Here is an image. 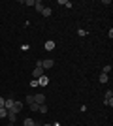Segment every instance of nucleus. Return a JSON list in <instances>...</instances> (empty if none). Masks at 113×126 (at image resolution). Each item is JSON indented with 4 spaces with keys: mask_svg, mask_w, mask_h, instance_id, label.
I'll use <instances>...</instances> for the list:
<instances>
[{
    "mask_svg": "<svg viewBox=\"0 0 113 126\" xmlns=\"http://www.w3.org/2000/svg\"><path fill=\"white\" fill-rule=\"evenodd\" d=\"M32 75H34V79L42 77V75H45V70H43V66H42V60H38V62H36V68H34Z\"/></svg>",
    "mask_w": 113,
    "mask_h": 126,
    "instance_id": "obj_1",
    "label": "nucleus"
},
{
    "mask_svg": "<svg viewBox=\"0 0 113 126\" xmlns=\"http://www.w3.org/2000/svg\"><path fill=\"white\" fill-rule=\"evenodd\" d=\"M104 104H106V105H109V107L113 105V92H111V89H109L108 92H106V98H104Z\"/></svg>",
    "mask_w": 113,
    "mask_h": 126,
    "instance_id": "obj_2",
    "label": "nucleus"
},
{
    "mask_svg": "<svg viewBox=\"0 0 113 126\" xmlns=\"http://www.w3.org/2000/svg\"><path fill=\"white\" fill-rule=\"evenodd\" d=\"M34 104H38V105L45 104V94H42V92H38V94H34Z\"/></svg>",
    "mask_w": 113,
    "mask_h": 126,
    "instance_id": "obj_3",
    "label": "nucleus"
},
{
    "mask_svg": "<svg viewBox=\"0 0 113 126\" xmlns=\"http://www.w3.org/2000/svg\"><path fill=\"white\" fill-rule=\"evenodd\" d=\"M42 66H43V70H49L55 66V60L53 58H45V60H42Z\"/></svg>",
    "mask_w": 113,
    "mask_h": 126,
    "instance_id": "obj_4",
    "label": "nucleus"
},
{
    "mask_svg": "<svg viewBox=\"0 0 113 126\" xmlns=\"http://www.w3.org/2000/svg\"><path fill=\"white\" fill-rule=\"evenodd\" d=\"M21 109H23V102H13V107H11V109L10 111H13V113H15V115H17V113H21Z\"/></svg>",
    "mask_w": 113,
    "mask_h": 126,
    "instance_id": "obj_5",
    "label": "nucleus"
},
{
    "mask_svg": "<svg viewBox=\"0 0 113 126\" xmlns=\"http://www.w3.org/2000/svg\"><path fill=\"white\" fill-rule=\"evenodd\" d=\"M13 102H15L13 98H6V100H4V107H6L8 111H10L11 107H13Z\"/></svg>",
    "mask_w": 113,
    "mask_h": 126,
    "instance_id": "obj_6",
    "label": "nucleus"
},
{
    "mask_svg": "<svg viewBox=\"0 0 113 126\" xmlns=\"http://www.w3.org/2000/svg\"><path fill=\"white\" fill-rule=\"evenodd\" d=\"M43 8H45V6H43V2L42 0H36V2H34V10L36 11H40V13H42V10Z\"/></svg>",
    "mask_w": 113,
    "mask_h": 126,
    "instance_id": "obj_7",
    "label": "nucleus"
},
{
    "mask_svg": "<svg viewBox=\"0 0 113 126\" xmlns=\"http://www.w3.org/2000/svg\"><path fill=\"white\" fill-rule=\"evenodd\" d=\"M47 83H49V77H47V75H42V77H38V85H42V87H45Z\"/></svg>",
    "mask_w": 113,
    "mask_h": 126,
    "instance_id": "obj_8",
    "label": "nucleus"
},
{
    "mask_svg": "<svg viewBox=\"0 0 113 126\" xmlns=\"http://www.w3.org/2000/svg\"><path fill=\"white\" fill-rule=\"evenodd\" d=\"M6 119L10 121V124H13V122H15V119H17V115L13 113V111H8V117H6Z\"/></svg>",
    "mask_w": 113,
    "mask_h": 126,
    "instance_id": "obj_9",
    "label": "nucleus"
},
{
    "mask_svg": "<svg viewBox=\"0 0 113 126\" xmlns=\"http://www.w3.org/2000/svg\"><path fill=\"white\" fill-rule=\"evenodd\" d=\"M43 47H45V51H51V49H55V42H51V40H49V42H45V45H43Z\"/></svg>",
    "mask_w": 113,
    "mask_h": 126,
    "instance_id": "obj_10",
    "label": "nucleus"
},
{
    "mask_svg": "<svg viewBox=\"0 0 113 126\" xmlns=\"http://www.w3.org/2000/svg\"><path fill=\"white\" fill-rule=\"evenodd\" d=\"M98 79H100V83H104V85H106V83H108V81H109L108 74H100V77H98Z\"/></svg>",
    "mask_w": 113,
    "mask_h": 126,
    "instance_id": "obj_11",
    "label": "nucleus"
},
{
    "mask_svg": "<svg viewBox=\"0 0 113 126\" xmlns=\"http://www.w3.org/2000/svg\"><path fill=\"white\" fill-rule=\"evenodd\" d=\"M60 6H64V8H74V4H72L70 0H60Z\"/></svg>",
    "mask_w": 113,
    "mask_h": 126,
    "instance_id": "obj_12",
    "label": "nucleus"
},
{
    "mask_svg": "<svg viewBox=\"0 0 113 126\" xmlns=\"http://www.w3.org/2000/svg\"><path fill=\"white\" fill-rule=\"evenodd\" d=\"M23 126H34V119H25V122H23Z\"/></svg>",
    "mask_w": 113,
    "mask_h": 126,
    "instance_id": "obj_13",
    "label": "nucleus"
},
{
    "mask_svg": "<svg viewBox=\"0 0 113 126\" xmlns=\"http://www.w3.org/2000/svg\"><path fill=\"white\" fill-rule=\"evenodd\" d=\"M8 117V109L6 107H0V119H6Z\"/></svg>",
    "mask_w": 113,
    "mask_h": 126,
    "instance_id": "obj_14",
    "label": "nucleus"
},
{
    "mask_svg": "<svg viewBox=\"0 0 113 126\" xmlns=\"http://www.w3.org/2000/svg\"><path fill=\"white\" fill-rule=\"evenodd\" d=\"M42 15L43 17H49V15H51V8H43V10H42Z\"/></svg>",
    "mask_w": 113,
    "mask_h": 126,
    "instance_id": "obj_15",
    "label": "nucleus"
},
{
    "mask_svg": "<svg viewBox=\"0 0 113 126\" xmlns=\"http://www.w3.org/2000/svg\"><path fill=\"white\" fill-rule=\"evenodd\" d=\"M38 111H40V113H47V105H45V104H42L40 107H38Z\"/></svg>",
    "mask_w": 113,
    "mask_h": 126,
    "instance_id": "obj_16",
    "label": "nucleus"
},
{
    "mask_svg": "<svg viewBox=\"0 0 113 126\" xmlns=\"http://www.w3.org/2000/svg\"><path fill=\"white\" fill-rule=\"evenodd\" d=\"M32 102H34V94H27V104L30 105Z\"/></svg>",
    "mask_w": 113,
    "mask_h": 126,
    "instance_id": "obj_17",
    "label": "nucleus"
},
{
    "mask_svg": "<svg viewBox=\"0 0 113 126\" xmlns=\"http://www.w3.org/2000/svg\"><path fill=\"white\" fill-rule=\"evenodd\" d=\"M38 107H40V105H38V104H34V102L30 104V111H38Z\"/></svg>",
    "mask_w": 113,
    "mask_h": 126,
    "instance_id": "obj_18",
    "label": "nucleus"
},
{
    "mask_svg": "<svg viewBox=\"0 0 113 126\" xmlns=\"http://www.w3.org/2000/svg\"><path fill=\"white\" fill-rule=\"evenodd\" d=\"M111 72V66H104V70H102V74H109Z\"/></svg>",
    "mask_w": 113,
    "mask_h": 126,
    "instance_id": "obj_19",
    "label": "nucleus"
},
{
    "mask_svg": "<svg viewBox=\"0 0 113 126\" xmlns=\"http://www.w3.org/2000/svg\"><path fill=\"white\" fill-rule=\"evenodd\" d=\"M30 87H38V79H32V81H30Z\"/></svg>",
    "mask_w": 113,
    "mask_h": 126,
    "instance_id": "obj_20",
    "label": "nucleus"
},
{
    "mask_svg": "<svg viewBox=\"0 0 113 126\" xmlns=\"http://www.w3.org/2000/svg\"><path fill=\"white\" fill-rule=\"evenodd\" d=\"M0 107H4V98L0 96Z\"/></svg>",
    "mask_w": 113,
    "mask_h": 126,
    "instance_id": "obj_21",
    "label": "nucleus"
},
{
    "mask_svg": "<svg viewBox=\"0 0 113 126\" xmlns=\"http://www.w3.org/2000/svg\"><path fill=\"white\" fill-rule=\"evenodd\" d=\"M51 126H60V122H53V124H51Z\"/></svg>",
    "mask_w": 113,
    "mask_h": 126,
    "instance_id": "obj_22",
    "label": "nucleus"
},
{
    "mask_svg": "<svg viewBox=\"0 0 113 126\" xmlns=\"http://www.w3.org/2000/svg\"><path fill=\"white\" fill-rule=\"evenodd\" d=\"M34 126H42V124H40V122H36V121H34Z\"/></svg>",
    "mask_w": 113,
    "mask_h": 126,
    "instance_id": "obj_23",
    "label": "nucleus"
},
{
    "mask_svg": "<svg viewBox=\"0 0 113 126\" xmlns=\"http://www.w3.org/2000/svg\"><path fill=\"white\" fill-rule=\"evenodd\" d=\"M42 126H51V124H42Z\"/></svg>",
    "mask_w": 113,
    "mask_h": 126,
    "instance_id": "obj_24",
    "label": "nucleus"
}]
</instances>
